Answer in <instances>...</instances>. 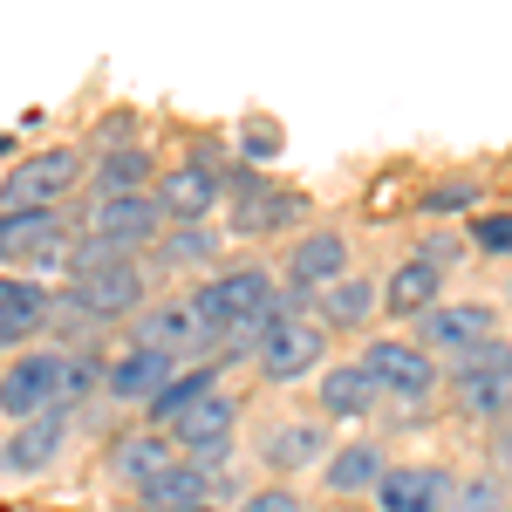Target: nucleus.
Segmentation results:
<instances>
[{
    "label": "nucleus",
    "mask_w": 512,
    "mask_h": 512,
    "mask_svg": "<svg viewBox=\"0 0 512 512\" xmlns=\"http://www.w3.org/2000/svg\"><path fill=\"white\" fill-rule=\"evenodd\" d=\"M192 308H198V321H205L212 342H239V349H253V342H260L280 315H294L301 301L280 294L267 267H233V274L205 280V287L192 294Z\"/></svg>",
    "instance_id": "1"
},
{
    "label": "nucleus",
    "mask_w": 512,
    "mask_h": 512,
    "mask_svg": "<svg viewBox=\"0 0 512 512\" xmlns=\"http://www.w3.org/2000/svg\"><path fill=\"white\" fill-rule=\"evenodd\" d=\"M89 390V369H82L76 355H21L7 376H0V417H14V424H28L41 410H69L76 396Z\"/></svg>",
    "instance_id": "2"
},
{
    "label": "nucleus",
    "mask_w": 512,
    "mask_h": 512,
    "mask_svg": "<svg viewBox=\"0 0 512 512\" xmlns=\"http://www.w3.org/2000/svg\"><path fill=\"white\" fill-rule=\"evenodd\" d=\"M451 403L465 417H506L512 410V342L506 335L451 355Z\"/></svg>",
    "instance_id": "3"
},
{
    "label": "nucleus",
    "mask_w": 512,
    "mask_h": 512,
    "mask_svg": "<svg viewBox=\"0 0 512 512\" xmlns=\"http://www.w3.org/2000/svg\"><path fill=\"white\" fill-rule=\"evenodd\" d=\"M76 178H82V158L69 144L35 151L28 164H14V171L0 178V205H7V212H55V198L69 192Z\"/></svg>",
    "instance_id": "4"
},
{
    "label": "nucleus",
    "mask_w": 512,
    "mask_h": 512,
    "mask_svg": "<svg viewBox=\"0 0 512 512\" xmlns=\"http://www.w3.org/2000/svg\"><path fill=\"white\" fill-rule=\"evenodd\" d=\"M362 376L376 383V396H403V403H424L437 390V362L403 335H376L362 349Z\"/></svg>",
    "instance_id": "5"
},
{
    "label": "nucleus",
    "mask_w": 512,
    "mask_h": 512,
    "mask_svg": "<svg viewBox=\"0 0 512 512\" xmlns=\"http://www.w3.org/2000/svg\"><path fill=\"white\" fill-rule=\"evenodd\" d=\"M158 233H164V212H158V198H151V192H137V198H96V205H89V219H82V239H103V246L123 253V260H137Z\"/></svg>",
    "instance_id": "6"
},
{
    "label": "nucleus",
    "mask_w": 512,
    "mask_h": 512,
    "mask_svg": "<svg viewBox=\"0 0 512 512\" xmlns=\"http://www.w3.org/2000/svg\"><path fill=\"white\" fill-rule=\"evenodd\" d=\"M233 431H239V403L226 390H212V396H198L192 410L171 424V444H178V458L185 465H226V451H233Z\"/></svg>",
    "instance_id": "7"
},
{
    "label": "nucleus",
    "mask_w": 512,
    "mask_h": 512,
    "mask_svg": "<svg viewBox=\"0 0 512 512\" xmlns=\"http://www.w3.org/2000/svg\"><path fill=\"white\" fill-rule=\"evenodd\" d=\"M69 301H76V308H82L89 321H123V315H144V301H151V274H144L137 260H117V267L76 274Z\"/></svg>",
    "instance_id": "8"
},
{
    "label": "nucleus",
    "mask_w": 512,
    "mask_h": 512,
    "mask_svg": "<svg viewBox=\"0 0 512 512\" xmlns=\"http://www.w3.org/2000/svg\"><path fill=\"white\" fill-rule=\"evenodd\" d=\"M321 349H328V335H321V321H308V315H280L274 328L253 342L267 383H294V376L321 369Z\"/></svg>",
    "instance_id": "9"
},
{
    "label": "nucleus",
    "mask_w": 512,
    "mask_h": 512,
    "mask_svg": "<svg viewBox=\"0 0 512 512\" xmlns=\"http://www.w3.org/2000/svg\"><path fill=\"white\" fill-rule=\"evenodd\" d=\"M492 328H499V315L485 308V301H437L431 315H417V349L431 355H465V349H478V342H492Z\"/></svg>",
    "instance_id": "10"
},
{
    "label": "nucleus",
    "mask_w": 512,
    "mask_h": 512,
    "mask_svg": "<svg viewBox=\"0 0 512 512\" xmlns=\"http://www.w3.org/2000/svg\"><path fill=\"white\" fill-rule=\"evenodd\" d=\"M335 280H349V239L342 233H301L294 239V253H287V294L294 301H315L321 287H335Z\"/></svg>",
    "instance_id": "11"
},
{
    "label": "nucleus",
    "mask_w": 512,
    "mask_h": 512,
    "mask_svg": "<svg viewBox=\"0 0 512 512\" xmlns=\"http://www.w3.org/2000/svg\"><path fill=\"white\" fill-rule=\"evenodd\" d=\"M287 219H301V198L267 185L260 171H239L233 178V233L239 239H267V233H280Z\"/></svg>",
    "instance_id": "12"
},
{
    "label": "nucleus",
    "mask_w": 512,
    "mask_h": 512,
    "mask_svg": "<svg viewBox=\"0 0 512 512\" xmlns=\"http://www.w3.org/2000/svg\"><path fill=\"white\" fill-rule=\"evenodd\" d=\"M137 349H158V355H205L212 349V335H205V321H198L192 294L185 301H158V308H144L137 315Z\"/></svg>",
    "instance_id": "13"
},
{
    "label": "nucleus",
    "mask_w": 512,
    "mask_h": 512,
    "mask_svg": "<svg viewBox=\"0 0 512 512\" xmlns=\"http://www.w3.org/2000/svg\"><path fill=\"white\" fill-rule=\"evenodd\" d=\"M451 472L444 465H390L376 478V512H444L451 506Z\"/></svg>",
    "instance_id": "14"
},
{
    "label": "nucleus",
    "mask_w": 512,
    "mask_h": 512,
    "mask_svg": "<svg viewBox=\"0 0 512 512\" xmlns=\"http://www.w3.org/2000/svg\"><path fill=\"white\" fill-rule=\"evenodd\" d=\"M219 192H226V178H219L205 158H185L178 171H158V212H164V219H178V226L205 219V212L219 205Z\"/></svg>",
    "instance_id": "15"
},
{
    "label": "nucleus",
    "mask_w": 512,
    "mask_h": 512,
    "mask_svg": "<svg viewBox=\"0 0 512 512\" xmlns=\"http://www.w3.org/2000/svg\"><path fill=\"white\" fill-rule=\"evenodd\" d=\"M69 246H62V212H0V260H41L55 267Z\"/></svg>",
    "instance_id": "16"
},
{
    "label": "nucleus",
    "mask_w": 512,
    "mask_h": 512,
    "mask_svg": "<svg viewBox=\"0 0 512 512\" xmlns=\"http://www.w3.org/2000/svg\"><path fill=\"white\" fill-rule=\"evenodd\" d=\"M62 437H69V410H41V417H28V424H14L0 465H7V472H41V465H55Z\"/></svg>",
    "instance_id": "17"
},
{
    "label": "nucleus",
    "mask_w": 512,
    "mask_h": 512,
    "mask_svg": "<svg viewBox=\"0 0 512 512\" xmlns=\"http://www.w3.org/2000/svg\"><path fill=\"white\" fill-rule=\"evenodd\" d=\"M171 376H178V362H171V355H158V349H130V355H117V362H110L103 390L117 396V403H151V396H158Z\"/></svg>",
    "instance_id": "18"
},
{
    "label": "nucleus",
    "mask_w": 512,
    "mask_h": 512,
    "mask_svg": "<svg viewBox=\"0 0 512 512\" xmlns=\"http://www.w3.org/2000/svg\"><path fill=\"white\" fill-rule=\"evenodd\" d=\"M390 472V458H383V444L376 437H355V444H342L328 465H321V478H328V492L335 499H355V492H376V478Z\"/></svg>",
    "instance_id": "19"
},
{
    "label": "nucleus",
    "mask_w": 512,
    "mask_h": 512,
    "mask_svg": "<svg viewBox=\"0 0 512 512\" xmlns=\"http://www.w3.org/2000/svg\"><path fill=\"white\" fill-rule=\"evenodd\" d=\"M205 499H212V465H185V458L144 485V512H192Z\"/></svg>",
    "instance_id": "20"
},
{
    "label": "nucleus",
    "mask_w": 512,
    "mask_h": 512,
    "mask_svg": "<svg viewBox=\"0 0 512 512\" xmlns=\"http://www.w3.org/2000/svg\"><path fill=\"white\" fill-rule=\"evenodd\" d=\"M171 465H178V444H171L164 431H137V437H123L117 451H110V472L130 478L137 492H144L158 472H171Z\"/></svg>",
    "instance_id": "21"
},
{
    "label": "nucleus",
    "mask_w": 512,
    "mask_h": 512,
    "mask_svg": "<svg viewBox=\"0 0 512 512\" xmlns=\"http://www.w3.org/2000/svg\"><path fill=\"white\" fill-rule=\"evenodd\" d=\"M437 301H444V274L424 267V260H403L390 274V287H383V308L390 315H431Z\"/></svg>",
    "instance_id": "22"
},
{
    "label": "nucleus",
    "mask_w": 512,
    "mask_h": 512,
    "mask_svg": "<svg viewBox=\"0 0 512 512\" xmlns=\"http://www.w3.org/2000/svg\"><path fill=\"white\" fill-rule=\"evenodd\" d=\"M41 321H48V294H41V280H0V349L21 342V335H35Z\"/></svg>",
    "instance_id": "23"
},
{
    "label": "nucleus",
    "mask_w": 512,
    "mask_h": 512,
    "mask_svg": "<svg viewBox=\"0 0 512 512\" xmlns=\"http://www.w3.org/2000/svg\"><path fill=\"white\" fill-rule=\"evenodd\" d=\"M321 410H328V417H369V410H376V383L362 376V362L321 369Z\"/></svg>",
    "instance_id": "24"
},
{
    "label": "nucleus",
    "mask_w": 512,
    "mask_h": 512,
    "mask_svg": "<svg viewBox=\"0 0 512 512\" xmlns=\"http://www.w3.org/2000/svg\"><path fill=\"white\" fill-rule=\"evenodd\" d=\"M158 178V164H151V151H137V144H123V151H103V164H96V198H137L144 185Z\"/></svg>",
    "instance_id": "25"
},
{
    "label": "nucleus",
    "mask_w": 512,
    "mask_h": 512,
    "mask_svg": "<svg viewBox=\"0 0 512 512\" xmlns=\"http://www.w3.org/2000/svg\"><path fill=\"white\" fill-rule=\"evenodd\" d=\"M321 444H328L321 424H280V431H267L260 458H267L274 472H301V465H315V458H321Z\"/></svg>",
    "instance_id": "26"
},
{
    "label": "nucleus",
    "mask_w": 512,
    "mask_h": 512,
    "mask_svg": "<svg viewBox=\"0 0 512 512\" xmlns=\"http://www.w3.org/2000/svg\"><path fill=\"white\" fill-rule=\"evenodd\" d=\"M212 390H219V369H178V376H171V383H164L144 410H151V424H178L198 396H212Z\"/></svg>",
    "instance_id": "27"
},
{
    "label": "nucleus",
    "mask_w": 512,
    "mask_h": 512,
    "mask_svg": "<svg viewBox=\"0 0 512 512\" xmlns=\"http://www.w3.org/2000/svg\"><path fill=\"white\" fill-rule=\"evenodd\" d=\"M321 321H342V328H355V321H369V308H376V287L369 280H335V287H321Z\"/></svg>",
    "instance_id": "28"
},
{
    "label": "nucleus",
    "mask_w": 512,
    "mask_h": 512,
    "mask_svg": "<svg viewBox=\"0 0 512 512\" xmlns=\"http://www.w3.org/2000/svg\"><path fill=\"white\" fill-rule=\"evenodd\" d=\"M151 246H158V260H171V267H198V260H212L219 239L198 233V226H178V233H158Z\"/></svg>",
    "instance_id": "29"
},
{
    "label": "nucleus",
    "mask_w": 512,
    "mask_h": 512,
    "mask_svg": "<svg viewBox=\"0 0 512 512\" xmlns=\"http://www.w3.org/2000/svg\"><path fill=\"white\" fill-rule=\"evenodd\" d=\"M451 512H506V485L499 478H472L451 492Z\"/></svg>",
    "instance_id": "30"
},
{
    "label": "nucleus",
    "mask_w": 512,
    "mask_h": 512,
    "mask_svg": "<svg viewBox=\"0 0 512 512\" xmlns=\"http://www.w3.org/2000/svg\"><path fill=\"white\" fill-rule=\"evenodd\" d=\"M472 246L478 253H512V212H478L472 219Z\"/></svg>",
    "instance_id": "31"
},
{
    "label": "nucleus",
    "mask_w": 512,
    "mask_h": 512,
    "mask_svg": "<svg viewBox=\"0 0 512 512\" xmlns=\"http://www.w3.org/2000/svg\"><path fill=\"white\" fill-rule=\"evenodd\" d=\"M472 198H478L472 178H451V185H431V192H424V205H431V212H458V205H472Z\"/></svg>",
    "instance_id": "32"
},
{
    "label": "nucleus",
    "mask_w": 512,
    "mask_h": 512,
    "mask_svg": "<svg viewBox=\"0 0 512 512\" xmlns=\"http://www.w3.org/2000/svg\"><path fill=\"white\" fill-rule=\"evenodd\" d=\"M458 253H465V239H458V233H431V239H424V253H417V260H424V267H437V274H444V267H451V260H458Z\"/></svg>",
    "instance_id": "33"
},
{
    "label": "nucleus",
    "mask_w": 512,
    "mask_h": 512,
    "mask_svg": "<svg viewBox=\"0 0 512 512\" xmlns=\"http://www.w3.org/2000/svg\"><path fill=\"white\" fill-rule=\"evenodd\" d=\"M239 512H308V506H301L287 485H267V492H253V499H246Z\"/></svg>",
    "instance_id": "34"
},
{
    "label": "nucleus",
    "mask_w": 512,
    "mask_h": 512,
    "mask_svg": "<svg viewBox=\"0 0 512 512\" xmlns=\"http://www.w3.org/2000/svg\"><path fill=\"white\" fill-rule=\"evenodd\" d=\"M492 465H499V478H512V417H506V431H499V444H492Z\"/></svg>",
    "instance_id": "35"
},
{
    "label": "nucleus",
    "mask_w": 512,
    "mask_h": 512,
    "mask_svg": "<svg viewBox=\"0 0 512 512\" xmlns=\"http://www.w3.org/2000/svg\"><path fill=\"white\" fill-rule=\"evenodd\" d=\"M192 512H212V506H192Z\"/></svg>",
    "instance_id": "36"
},
{
    "label": "nucleus",
    "mask_w": 512,
    "mask_h": 512,
    "mask_svg": "<svg viewBox=\"0 0 512 512\" xmlns=\"http://www.w3.org/2000/svg\"><path fill=\"white\" fill-rule=\"evenodd\" d=\"M137 512H144V506H137Z\"/></svg>",
    "instance_id": "37"
},
{
    "label": "nucleus",
    "mask_w": 512,
    "mask_h": 512,
    "mask_svg": "<svg viewBox=\"0 0 512 512\" xmlns=\"http://www.w3.org/2000/svg\"><path fill=\"white\" fill-rule=\"evenodd\" d=\"M506 294H512V287H506Z\"/></svg>",
    "instance_id": "38"
}]
</instances>
